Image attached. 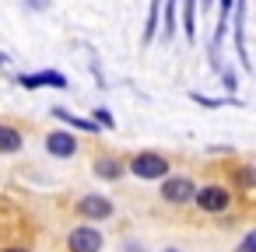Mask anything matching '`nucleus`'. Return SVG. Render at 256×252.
I'll return each mask as SVG.
<instances>
[{
  "instance_id": "nucleus-1",
  "label": "nucleus",
  "mask_w": 256,
  "mask_h": 252,
  "mask_svg": "<svg viewBox=\"0 0 256 252\" xmlns=\"http://www.w3.org/2000/svg\"><path fill=\"white\" fill-rule=\"evenodd\" d=\"M168 168H172V165H168L162 154H154V151H144V154H137V158L130 161V172H134L137 179H165Z\"/></svg>"
},
{
  "instance_id": "nucleus-2",
  "label": "nucleus",
  "mask_w": 256,
  "mask_h": 252,
  "mask_svg": "<svg viewBox=\"0 0 256 252\" xmlns=\"http://www.w3.org/2000/svg\"><path fill=\"white\" fill-rule=\"evenodd\" d=\"M193 200H196V207L207 210V214H221V210H228V203H232V196H228L224 186H204V189L193 193Z\"/></svg>"
},
{
  "instance_id": "nucleus-3",
  "label": "nucleus",
  "mask_w": 256,
  "mask_h": 252,
  "mask_svg": "<svg viewBox=\"0 0 256 252\" xmlns=\"http://www.w3.org/2000/svg\"><path fill=\"white\" fill-rule=\"evenodd\" d=\"M67 249H70V252H102V235H98L92 224H81V228L70 231Z\"/></svg>"
},
{
  "instance_id": "nucleus-4",
  "label": "nucleus",
  "mask_w": 256,
  "mask_h": 252,
  "mask_svg": "<svg viewBox=\"0 0 256 252\" xmlns=\"http://www.w3.org/2000/svg\"><path fill=\"white\" fill-rule=\"evenodd\" d=\"M193 193H196V186H193L190 179H182V175L165 179V186H162V196H165L168 203H190V200H193Z\"/></svg>"
},
{
  "instance_id": "nucleus-5",
  "label": "nucleus",
  "mask_w": 256,
  "mask_h": 252,
  "mask_svg": "<svg viewBox=\"0 0 256 252\" xmlns=\"http://www.w3.org/2000/svg\"><path fill=\"white\" fill-rule=\"evenodd\" d=\"M46 151H50L53 158H74V154H78V140H74V133L56 130V133L46 137Z\"/></svg>"
},
{
  "instance_id": "nucleus-6",
  "label": "nucleus",
  "mask_w": 256,
  "mask_h": 252,
  "mask_svg": "<svg viewBox=\"0 0 256 252\" xmlns=\"http://www.w3.org/2000/svg\"><path fill=\"white\" fill-rule=\"evenodd\" d=\"M78 210H81V214H84L88 221H106V217H112V203H109L106 196H95V193L81 196Z\"/></svg>"
},
{
  "instance_id": "nucleus-7",
  "label": "nucleus",
  "mask_w": 256,
  "mask_h": 252,
  "mask_svg": "<svg viewBox=\"0 0 256 252\" xmlns=\"http://www.w3.org/2000/svg\"><path fill=\"white\" fill-rule=\"evenodd\" d=\"M53 116H56L60 123H70L74 130H88V133H98V130H102L95 119H81V116H74V112H67V109H60V105L53 109Z\"/></svg>"
},
{
  "instance_id": "nucleus-8",
  "label": "nucleus",
  "mask_w": 256,
  "mask_h": 252,
  "mask_svg": "<svg viewBox=\"0 0 256 252\" xmlns=\"http://www.w3.org/2000/svg\"><path fill=\"white\" fill-rule=\"evenodd\" d=\"M22 133L14 130V126H0V154H14V151H22Z\"/></svg>"
},
{
  "instance_id": "nucleus-9",
  "label": "nucleus",
  "mask_w": 256,
  "mask_h": 252,
  "mask_svg": "<svg viewBox=\"0 0 256 252\" xmlns=\"http://www.w3.org/2000/svg\"><path fill=\"white\" fill-rule=\"evenodd\" d=\"M95 175L106 179V182H109V179H120V175H123V165L112 161V158H98V161H95Z\"/></svg>"
},
{
  "instance_id": "nucleus-10",
  "label": "nucleus",
  "mask_w": 256,
  "mask_h": 252,
  "mask_svg": "<svg viewBox=\"0 0 256 252\" xmlns=\"http://www.w3.org/2000/svg\"><path fill=\"white\" fill-rule=\"evenodd\" d=\"M158 14H162V0H151V14H148V28H144V46L154 39L158 32Z\"/></svg>"
},
{
  "instance_id": "nucleus-11",
  "label": "nucleus",
  "mask_w": 256,
  "mask_h": 252,
  "mask_svg": "<svg viewBox=\"0 0 256 252\" xmlns=\"http://www.w3.org/2000/svg\"><path fill=\"white\" fill-rule=\"evenodd\" d=\"M182 4H186V14H182V25H186V39L190 42H196V18H193V11H196V0H182Z\"/></svg>"
},
{
  "instance_id": "nucleus-12",
  "label": "nucleus",
  "mask_w": 256,
  "mask_h": 252,
  "mask_svg": "<svg viewBox=\"0 0 256 252\" xmlns=\"http://www.w3.org/2000/svg\"><path fill=\"white\" fill-rule=\"evenodd\" d=\"M162 11H165V39H172V32H176V0H162Z\"/></svg>"
},
{
  "instance_id": "nucleus-13",
  "label": "nucleus",
  "mask_w": 256,
  "mask_h": 252,
  "mask_svg": "<svg viewBox=\"0 0 256 252\" xmlns=\"http://www.w3.org/2000/svg\"><path fill=\"white\" fill-rule=\"evenodd\" d=\"M42 88H67V77L56 70H42Z\"/></svg>"
},
{
  "instance_id": "nucleus-14",
  "label": "nucleus",
  "mask_w": 256,
  "mask_h": 252,
  "mask_svg": "<svg viewBox=\"0 0 256 252\" xmlns=\"http://www.w3.org/2000/svg\"><path fill=\"white\" fill-rule=\"evenodd\" d=\"M18 84H22V88H28V91H36V88H42V74H22V77H18Z\"/></svg>"
},
{
  "instance_id": "nucleus-15",
  "label": "nucleus",
  "mask_w": 256,
  "mask_h": 252,
  "mask_svg": "<svg viewBox=\"0 0 256 252\" xmlns=\"http://www.w3.org/2000/svg\"><path fill=\"white\" fill-rule=\"evenodd\" d=\"M190 98H193V102H200V105H207V109H218V105H224V98H207V95H200V91H193Z\"/></svg>"
},
{
  "instance_id": "nucleus-16",
  "label": "nucleus",
  "mask_w": 256,
  "mask_h": 252,
  "mask_svg": "<svg viewBox=\"0 0 256 252\" xmlns=\"http://www.w3.org/2000/svg\"><path fill=\"white\" fill-rule=\"evenodd\" d=\"M95 123H98L102 130H112V126H116L112 116H109V109H95Z\"/></svg>"
},
{
  "instance_id": "nucleus-17",
  "label": "nucleus",
  "mask_w": 256,
  "mask_h": 252,
  "mask_svg": "<svg viewBox=\"0 0 256 252\" xmlns=\"http://www.w3.org/2000/svg\"><path fill=\"white\" fill-rule=\"evenodd\" d=\"M238 252H256V235L249 231L246 238H242V245H238Z\"/></svg>"
},
{
  "instance_id": "nucleus-18",
  "label": "nucleus",
  "mask_w": 256,
  "mask_h": 252,
  "mask_svg": "<svg viewBox=\"0 0 256 252\" xmlns=\"http://www.w3.org/2000/svg\"><path fill=\"white\" fill-rule=\"evenodd\" d=\"M232 4H235V0H221V11H218V21H224V25H228V11H232Z\"/></svg>"
},
{
  "instance_id": "nucleus-19",
  "label": "nucleus",
  "mask_w": 256,
  "mask_h": 252,
  "mask_svg": "<svg viewBox=\"0 0 256 252\" xmlns=\"http://www.w3.org/2000/svg\"><path fill=\"white\" fill-rule=\"evenodd\" d=\"M221 81H224V88H228V91H235V88H238V81H235V74H232V70H224V74H221Z\"/></svg>"
},
{
  "instance_id": "nucleus-20",
  "label": "nucleus",
  "mask_w": 256,
  "mask_h": 252,
  "mask_svg": "<svg viewBox=\"0 0 256 252\" xmlns=\"http://www.w3.org/2000/svg\"><path fill=\"white\" fill-rule=\"evenodd\" d=\"M50 4H53V0H28L32 11H50Z\"/></svg>"
},
{
  "instance_id": "nucleus-21",
  "label": "nucleus",
  "mask_w": 256,
  "mask_h": 252,
  "mask_svg": "<svg viewBox=\"0 0 256 252\" xmlns=\"http://www.w3.org/2000/svg\"><path fill=\"white\" fill-rule=\"evenodd\" d=\"M4 252H28V249H4Z\"/></svg>"
},
{
  "instance_id": "nucleus-22",
  "label": "nucleus",
  "mask_w": 256,
  "mask_h": 252,
  "mask_svg": "<svg viewBox=\"0 0 256 252\" xmlns=\"http://www.w3.org/2000/svg\"><path fill=\"white\" fill-rule=\"evenodd\" d=\"M0 63H8V56H4V53H0Z\"/></svg>"
},
{
  "instance_id": "nucleus-23",
  "label": "nucleus",
  "mask_w": 256,
  "mask_h": 252,
  "mask_svg": "<svg viewBox=\"0 0 256 252\" xmlns=\"http://www.w3.org/2000/svg\"><path fill=\"white\" fill-rule=\"evenodd\" d=\"M204 4H210V0H204Z\"/></svg>"
},
{
  "instance_id": "nucleus-24",
  "label": "nucleus",
  "mask_w": 256,
  "mask_h": 252,
  "mask_svg": "<svg viewBox=\"0 0 256 252\" xmlns=\"http://www.w3.org/2000/svg\"><path fill=\"white\" fill-rule=\"evenodd\" d=\"M168 252H176V249H168Z\"/></svg>"
}]
</instances>
